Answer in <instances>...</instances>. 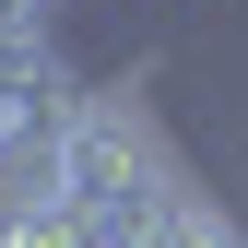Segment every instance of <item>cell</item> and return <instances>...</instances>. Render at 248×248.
Instances as JSON below:
<instances>
[{
	"instance_id": "cell-1",
	"label": "cell",
	"mask_w": 248,
	"mask_h": 248,
	"mask_svg": "<svg viewBox=\"0 0 248 248\" xmlns=\"http://www.w3.org/2000/svg\"><path fill=\"white\" fill-rule=\"evenodd\" d=\"M154 248H248V225H236L213 189H177V201H166V236H154Z\"/></svg>"
}]
</instances>
